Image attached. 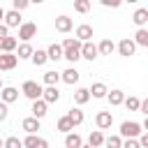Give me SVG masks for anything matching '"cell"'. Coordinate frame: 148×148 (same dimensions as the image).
Returning <instances> with one entry per match:
<instances>
[{"label": "cell", "instance_id": "1", "mask_svg": "<svg viewBox=\"0 0 148 148\" xmlns=\"http://www.w3.org/2000/svg\"><path fill=\"white\" fill-rule=\"evenodd\" d=\"M60 46H62V58H65V60L76 62V60L81 58V42H79L76 37H67Z\"/></svg>", "mask_w": 148, "mask_h": 148}, {"label": "cell", "instance_id": "2", "mask_svg": "<svg viewBox=\"0 0 148 148\" xmlns=\"http://www.w3.org/2000/svg\"><path fill=\"white\" fill-rule=\"evenodd\" d=\"M118 136L120 139H136V136H141V125L134 123V120H125V123H120V134Z\"/></svg>", "mask_w": 148, "mask_h": 148}, {"label": "cell", "instance_id": "3", "mask_svg": "<svg viewBox=\"0 0 148 148\" xmlns=\"http://www.w3.org/2000/svg\"><path fill=\"white\" fill-rule=\"evenodd\" d=\"M21 92H23L28 99L37 102V99H42V92H44V88H42L37 81H25V83L21 86Z\"/></svg>", "mask_w": 148, "mask_h": 148}, {"label": "cell", "instance_id": "4", "mask_svg": "<svg viewBox=\"0 0 148 148\" xmlns=\"http://www.w3.org/2000/svg\"><path fill=\"white\" fill-rule=\"evenodd\" d=\"M35 35H37V23H32V21L21 23V28H18V39H23V44H28Z\"/></svg>", "mask_w": 148, "mask_h": 148}, {"label": "cell", "instance_id": "5", "mask_svg": "<svg viewBox=\"0 0 148 148\" xmlns=\"http://www.w3.org/2000/svg\"><path fill=\"white\" fill-rule=\"evenodd\" d=\"M118 53L123 56V58H130V56H134V51H136V44H134V39H130V37H125V39H120L118 42Z\"/></svg>", "mask_w": 148, "mask_h": 148}, {"label": "cell", "instance_id": "6", "mask_svg": "<svg viewBox=\"0 0 148 148\" xmlns=\"http://www.w3.org/2000/svg\"><path fill=\"white\" fill-rule=\"evenodd\" d=\"M95 125H97L99 132H102V130H109V127L113 125V116H111V111H99V113L95 116Z\"/></svg>", "mask_w": 148, "mask_h": 148}, {"label": "cell", "instance_id": "7", "mask_svg": "<svg viewBox=\"0 0 148 148\" xmlns=\"http://www.w3.org/2000/svg\"><path fill=\"white\" fill-rule=\"evenodd\" d=\"M16 62H18L16 53H0V72H9V69H14Z\"/></svg>", "mask_w": 148, "mask_h": 148}, {"label": "cell", "instance_id": "8", "mask_svg": "<svg viewBox=\"0 0 148 148\" xmlns=\"http://www.w3.org/2000/svg\"><path fill=\"white\" fill-rule=\"evenodd\" d=\"M76 39L81 42V44H86V42H90L92 39V25H88V23H81V25H76Z\"/></svg>", "mask_w": 148, "mask_h": 148}, {"label": "cell", "instance_id": "9", "mask_svg": "<svg viewBox=\"0 0 148 148\" xmlns=\"http://www.w3.org/2000/svg\"><path fill=\"white\" fill-rule=\"evenodd\" d=\"M23 148H49V141L42 139V136H35V134H28L23 139Z\"/></svg>", "mask_w": 148, "mask_h": 148}, {"label": "cell", "instance_id": "10", "mask_svg": "<svg viewBox=\"0 0 148 148\" xmlns=\"http://www.w3.org/2000/svg\"><path fill=\"white\" fill-rule=\"evenodd\" d=\"M99 56V51H97V44H92V42H86V44H81V58H86V60H95Z\"/></svg>", "mask_w": 148, "mask_h": 148}, {"label": "cell", "instance_id": "11", "mask_svg": "<svg viewBox=\"0 0 148 148\" xmlns=\"http://www.w3.org/2000/svg\"><path fill=\"white\" fill-rule=\"evenodd\" d=\"M16 99H18V90H16L14 86H5V88L0 90V102L12 104V102H16Z\"/></svg>", "mask_w": 148, "mask_h": 148}, {"label": "cell", "instance_id": "12", "mask_svg": "<svg viewBox=\"0 0 148 148\" xmlns=\"http://www.w3.org/2000/svg\"><path fill=\"white\" fill-rule=\"evenodd\" d=\"M32 118H37V120H42L46 113H49V104L44 102V99H37V102H32Z\"/></svg>", "mask_w": 148, "mask_h": 148}, {"label": "cell", "instance_id": "13", "mask_svg": "<svg viewBox=\"0 0 148 148\" xmlns=\"http://www.w3.org/2000/svg\"><path fill=\"white\" fill-rule=\"evenodd\" d=\"M79 72H76V67H67L65 72H60V79L67 83V86H74V83H79Z\"/></svg>", "mask_w": 148, "mask_h": 148}, {"label": "cell", "instance_id": "14", "mask_svg": "<svg viewBox=\"0 0 148 148\" xmlns=\"http://www.w3.org/2000/svg\"><path fill=\"white\" fill-rule=\"evenodd\" d=\"M42 99H44L46 104H53V102H58V99H60V90H58L56 86H46V88H44V92H42Z\"/></svg>", "mask_w": 148, "mask_h": 148}, {"label": "cell", "instance_id": "15", "mask_svg": "<svg viewBox=\"0 0 148 148\" xmlns=\"http://www.w3.org/2000/svg\"><path fill=\"white\" fill-rule=\"evenodd\" d=\"M21 127L28 132V134H35L37 130H42V123L37 120V118H32V116H28V118H23L21 120Z\"/></svg>", "mask_w": 148, "mask_h": 148}, {"label": "cell", "instance_id": "16", "mask_svg": "<svg viewBox=\"0 0 148 148\" xmlns=\"http://www.w3.org/2000/svg\"><path fill=\"white\" fill-rule=\"evenodd\" d=\"M72 28H74V21H72L69 16H65V14H62V16H58V18H56V30H58V32H69Z\"/></svg>", "mask_w": 148, "mask_h": 148}, {"label": "cell", "instance_id": "17", "mask_svg": "<svg viewBox=\"0 0 148 148\" xmlns=\"http://www.w3.org/2000/svg\"><path fill=\"white\" fill-rule=\"evenodd\" d=\"M88 90H90V95H92L95 99H102V97H106V95H109V88H106L102 81H95Z\"/></svg>", "mask_w": 148, "mask_h": 148}, {"label": "cell", "instance_id": "18", "mask_svg": "<svg viewBox=\"0 0 148 148\" xmlns=\"http://www.w3.org/2000/svg\"><path fill=\"white\" fill-rule=\"evenodd\" d=\"M5 25L7 28H21V14L18 12H14V9H9V12H5Z\"/></svg>", "mask_w": 148, "mask_h": 148}, {"label": "cell", "instance_id": "19", "mask_svg": "<svg viewBox=\"0 0 148 148\" xmlns=\"http://www.w3.org/2000/svg\"><path fill=\"white\" fill-rule=\"evenodd\" d=\"M132 21H134V25L143 28V25L148 23V9H146V7H139V9L132 14Z\"/></svg>", "mask_w": 148, "mask_h": 148}, {"label": "cell", "instance_id": "20", "mask_svg": "<svg viewBox=\"0 0 148 148\" xmlns=\"http://www.w3.org/2000/svg\"><path fill=\"white\" fill-rule=\"evenodd\" d=\"M106 99H109V104H111V106H120V104L125 102V92H123V90H118V88H116V90H109Z\"/></svg>", "mask_w": 148, "mask_h": 148}, {"label": "cell", "instance_id": "21", "mask_svg": "<svg viewBox=\"0 0 148 148\" xmlns=\"http://www.w3.org/2000/svg\"><path fill=\"white\" fill-rule=\"evenodd\" d=\"M65 116L72 120V125H74V127H76V125H81V123H83V118H86V116H83V111H81L79 106H72V109H69Z\"/></svg>", "mask_w": 148, "mask_h": 148}, {"label": "cell", "instance_id": "22", "mask_svg": "<svg viewBox=\"0 0 148 148\" xmlns=\"http://www.w3.org/2000/svg\"><path fill=\"white\" fill-rule=\"evenodd\" d=\"M81 146H83V139H81L76 132L65 134V148H81Z\"/></svg>", "mask_w": 148, "mask_h": 148}, {"label": "cell", "instance_id": "23", "mask_svg": "<svg viewBox=\"0 0 148 148\" xmlns=\"http://www.w3.org/2000/svg\"><path fill=\"white\" fill-rule=\"evenodd\" d=\"M97 51H99V56H111V53L116 51L113 39H102V42L97 44Z\"/></svg>", "mask_w": 148, "mask_h": 148}, {"label": "cell", "instance_id": "24", "mask_svg": "<svg viewBox=\"0 0 148 148\" xmlns=\"http://www.w3.org/2000/svg\"><path fill=\"white\" fill-rule=\"evenodd\" d=\"M104 139H106V136H104V134H102L99 130H92V132L88 134V143H90V146H95V148L104 146Z\"/></svg>", "mask_w": 148, "mask_h": 148}, {"label": "cell", "instance_id": "25", "mask_svg": "<svg viewBox=\"0 0 148 148\" xmlns=\"http://www.w3.org/2000/svg\"><path fill=\"white\" fill-rule=\"evenodd\" d=\"M16 46H18V39H16V37H5L2 44H0V51H2V53H14Z\"/></svg>", "mask_w": 148, "mask_h": 148}, {"label": "cell", "instance_id": "26", "mask_svg": "<svg viewBox=\"0 0 148 148\" xmlns=\"http://www.w3.org/2000/svg\"><path fill=\"white\" fill-rule=\"evenodd\" d=\"M46 56H49V60H53V62L60 60V58H62V46H60V44H51V46L46 49Z\"/></svg>", "mask_w": 148, "mask_h": 148}, {"label": "cell", "instance_id": "27", "mask_svg": "<svg viewBox=\"0 0 148 148\" xmlns=\"http://www.w3.org/2000/svg\"><path fill=\"white\" fill-rule=\"evenodd\" d=\"M32 65L35 67H42V65H46V60H49V56H46V51H42V49H37L35 53H32Z\"/></svg>", "mask_w": 148, "mask_h": 148}, {"label": "cell", "instance_id": "28", "mask_svg": "<svg viewBox=\"0 0 148 148\" xmlns=\"http://www.w3.org/2000/svg\"><path fill=\"white\" fill-rule=\"evenodd\" d=\"M90 99V90L88 88H76V92H74V102L81 106V104H86Z\"/></svg>", "mask_w": 148, "mask_h": 148}, {"label": "cell", "instance_id": "29", "mask_svg": "<svg viewBox=\"0 0 148 148\" xmlns=\"http://www.w3.org/2000/svg\"><path fill=\"white\" fill-rule=\"evenodd\" d=\"M56 130H60V132L69 134V132L74 130V125H72V120H69L67 116H62V118H58V123H56Z\"/></svg>", "mask_w": 148, "mask_h": 148}, {"label": "cell", "instance_id": "30", "mask_svg": "<svg viewBox=\"0 0 148 148\" xmlns=\"http://www.w3.org/2000/svg\"><path fill=\"white\" fill-rule=\"evenodd\" d=\"M134 44L148 49V30H146V28H139V30H136V35H134Z\"/></svg>", "mask_w": 148, "mask_h": 148}, {"label": "cell", "instance_id": "31", "mask_svg": "<svg viewBox=\"0 0 148 148\" xmlns=\"http://www.w3.org/2000/svg\"><path fill=\"white\" fill-rule=\"evenodd\" d=\"M58 81H60V72H56V69L44 72V83H46V86H56Z\"/></svg>", "mask_w": 148, "mask_h": 148}, {"label": "cell", "instance_id": "32", "mask_svg": "<svg viewBox=\"0 0 148 148\" xmlns=\"http://www.w3.org/2000/svg\"><path fill=\"white\" fill-rule=\"evenodd\" d=\"M32 53H35V49H32L30 44H21V46H18L16 58H18V60H23V58H32Z\"/></svg>", "mask_w": 148, "mask_h": 148}, {"label": "cell", "instance_id": "33", "mask_svg": "<svg viewBox=\"0 0 148 148\" xmlns=\"http://www.w3.org/2000/svg\"><path fill=\"white\" fill-rule=\"evenodd\" d=\"M123 104L127 106V111H139L141 99H139V97H134V95H130V97H125V102H123Z\"/></svg>", "mask_w": 148, "mask_h": 148}, {"label": "cell", "instance_id": "34", "mask_svg": "<svg viewBox=\"0 0 148 148\" xmlns=\"http://www.w3.org/2000/svg\"><path fill=\"white\" fill-rule=\"evenodd\" d=\"M104 146H106V148H123V139H120L118 134H111V136L104 139Z\"/></svg>", "mask_w": 148, "mask_h": 148}, {"label": "cell", "instance_id": "35", "mask_svg": "<svg viewBox=\"0 0 148 148\" xmlns=\"http://www.w3.org/2000/svg\"><path fill=\"white\" fill-rule=\"evenodd\" d=\"M74 12L88 14V12H90V2H88V0H76V2H74Z\"/></svg>", "mask_w": 148, "mask_h": 148}, {"label": "cell", "instance_id": "36", "mask_svg": "<svg viewBox=\"0 0 148 148\" xmlns=\"http://www.w3.org/2000/svg\"><path fill=\"white\" fill-rule=\"evenodd\" d=\"M5 148H23V141L18 136H7L5 139Z\"/></svg>", "mask_w": 148, "mask_h": 148}, {"label": "cell", "instance_id": "37", "mask_svg": "<svg viewBox=\"0 0 148 148\" xmlns=\"http://www.w3.org/2000/svg\"><path fill=\"white\" fill-rule=\"evenodd\" d=\"M25 7H28V0H14V2H12V9H14V12H18V14H21Z\"/></svg>", "mask_w": 148, "mask_h": 148}, {"label": "cell", "instance_id": "38", "mask_svg": "<svg viewBox=\"0 0 148 148\" xmlns=\"http://www.w3.org/2000/svg\"><path fill=\"white\" fill-rule=\"evenodd\" d=\"M123 148H141V146H139V139H125Z\"/></svg>", "mask_w": 148, "mask_h": 148}, {"label": "cell", "instance_id": "39", "mask_svg": "<svg viewBox=\"0 0 148 148\" xmlns=\"http://www.w3.org/2000/svg\"><path fill=\"white\" fill-rule=\"evenodd\" d=\"M99 2H102L104 7H113V9H116V7H120V0H99Z\"/></svg>", "mask_w": 148, "mask_h": 148}, {"label": "cell", "instance_id": "40", "mask_svg": "<svg viewBox=\"0 0 148 148\" xmlns=\"http://www.w3.org/2000/svg\"><path fill=\"white\" fill-rule=\"evenodd\" d=\"M139 146H141V148H148V132H141V136H139Z\"/></svg>", "mask_w": 148, "mask_h": 148}, {"label": "cell", "instance_id": "41", "mask_svg": "<svg viewBox=\"0 0 148 148\" xmlns=\"http://www.w3.org/2000/svg\"><path fill=\"white\" fill-rule=\"evenodd\" d=\"M7 113H9V109H7V104L5 102H0V123L7 118Z\"/></svg>", "mask_w": 148, "mask_h": 148}, {"label": "cell", "instance_id": "42", "mask_svg": "<svg viewBox=\"0 0 148 148\" xmlns=\"http://www.w3.org/2000/svg\"><path fill=\"white\" fill-rule=\"evenodd\" d=\"M5 37H9V28L5 25V23H0V44H2V39Z\"/></svg>", "mask_w": 148, "mask_h": 148}, {"label": "cell", "instance_id": "43", "mask_svg": "<svg viewBox=\"0 0 148 148\" xmlns=\"http://www.w3.org/2000/svg\"><path fill=\"white\" fill-rule=\"evenodd\" d=\"M139 111H141V113H143V116L148 118V97H146V99L141 102V106H139Z\"/></svg>", "mask_w": 148, "mask_h": 148}, {"label": "cell", "instance_id": "44", "mask_svg": "<svg viewBox=\"0 0 148 148\" xmlns=\"http://www.w3.org/2000/svg\"><path fill=\"white\" fill-rule=\"evenodd\" d=\"M141 130H146V132H148V118H146V120L141 123Z\"/></svg>", "mask_w": 148, "mask_h": 148}, {"label": "cell", "instance_id": "45", "mask_svg": "<svg viewBox=\"0 0 148 148\" xmlns=\"http://www.w3.org/2000/svg\"><path fill=\"white\" fill-rule=\"evenodd\" d=\"M5 18V9H2V5H0V21Z\"/></svg>", "mask_w": 148, "mask_h": 148}, {"label": "cell", "instance_id": "46", "mask_svg": "<svg viewBox=\"0 0 148 148\" xmlns=\"http://www.w3.org/2000/svg\"><path fill=\"white\" fill-rule=\"evenodd\" d=\"M81 148H95V146H90V143H86V146H81Z\"/></svg>", "mask_w": 148, "mask_h": 148}, {"label": "cell", "instance_id": "47", "mask_svg": "<svg viewBox=\"0 0 148 148\" xmlns=\"http://www.w3.org/2000/svg\"><path fill=\"white\" fill-rule=\"evenodd\" d=\"M0 148H5V141H2V139H0Z\"/></svg>", "mask_w": 148, "mask_h": 148}, {"label": "cell", "instance_id": "48", "mask_svg": "<svg viewBox=\"0 0 148 148\" xmlns=\"http://www.w3.org/2000/svg\"><path fill=\"white\" fill-rule=\"evenodd\" d=\"M2 88H5V86H2V76H0V90H2Z\"/></svg>", "mask_w": 148, "mask_h": 148}]
</instances>
